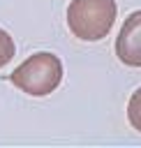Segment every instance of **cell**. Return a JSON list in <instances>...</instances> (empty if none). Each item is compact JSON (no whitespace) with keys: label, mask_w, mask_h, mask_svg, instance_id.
<instances>
[{"label":"cell","mask_w":141,"mask_h":148,"mask_svg":"<svg viewBox=\"0 0 141 148\" xmlns=\"http://www.w3.org/2000/svg\"><path fill=\"white\" fill-rule=\"evenodd\" d=\"M16 53V46H14V39L9 37L7 30L0 28V67H5Z\"/></svg>","instance_id":"obj_5"},{"label":"cell","mask_w":141,"mask_h":148,"mask_svg":"<svg viewBox=\"0 0 141 148\" xmlns=\"http://www.w3.org/2000/svg\"><path fill=\"white\" fill-rule=\"evenodd\" d=\"M116 0H72L67 7V25L83 42L104 39L116 23Z\"/></svg>","instance_id":"obj_2"},{"label":"cell","mask_w":141,"mask_h":148,"mask_svg":"<svg viewBox=\"0 0 141 148\" xmlns=\"http://www.w3.org/2000/svg\"><path fill=\"white\" fill-rule=\"evenodd\" d=\"M127 120L136 132H141V88H136L127 102Z\"/></svg>","instance_id":"obj_4"},{"label":"cell","mask_w":141,"mask_h":148,"mask_svg":"<svg viewBox=\"0 0 141 148\" xmlns=\"http://www.w3.org/2000/svg\"><path fill=\"white\" fill-rule=\"evenodd\" d=\"M116 56L129 67H141V9L125 18L116 39Z\"/></svg>","instance_id":"obj_3"},{"label":"cell","mask_w":141,"mask_h":148,"mask_svg":"<svg viewBox=\"0 0 141 148\" xmlns=\"http://www.w3.org/2000/svg\"><path fill=\"white\" fill-rule=\"evenodd\" d=\"M9 81L18 90H23L25 95H32V97L51 95L62 81V62L58 56H53L49 51L32 53L28 60H23L9 74Z\"/></svg>","instance_id":"obj_1"}]
</instances>
